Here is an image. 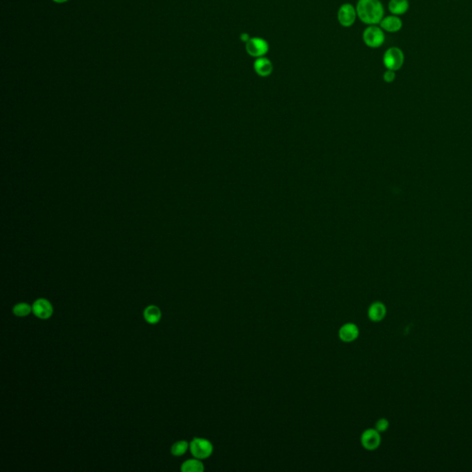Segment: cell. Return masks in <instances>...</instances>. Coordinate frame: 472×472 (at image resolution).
I'll return each mask as SVG.
<instances>
[{
    "label": "cell",
    "mask_w": 472,
    "mask_h": 472,
    "mask_svg": "<svg viewBox=\"0 0 472 472\" xmlns=\"http://www.w3.org/2000/svg\"><path fill=\"white\" fill-rule=\"evenodd\" d=\"M383 79L386 81V83H392L394 80H396V71L386 69V72L384 73Z\"/></svg>",
    "instance_id": "cell-19"
},
{
    "label": "cell",
    "mask_w": 472,
    "mask_h": 472,
    "mask_svg": "<svg viewBox=\"0 0 472 472\" xmlns=\"http://www.w3.org/2000/svg\"><path fill=\"white\" fill-rule=\"evenodd\" d=\"M361 444L364 449L374 451L381 445L380 433L376 429L365 430L361 436Z\"/></svg>",
    "instance_id": "cell-7"
},
{
    "label": "cell",
    "mask_w": 472,
    "mask_h": 472,
    "mask_svg": "<svg viewBox=\"0 0 472 472\" xmlns=\"http://www.w3.org/2000/svg\"><path fill=\"white\" fill-rule=\"evenodd\" d=\"M357 17L364 24L377 25L384 18L385 9L380 0H359L356 6Z\"/></svg>",
    "instance_id": "cell-1"
},
{
    "label": "cell",
    "mask_w": 472,
    "mask_h": 472,
    "mask_svg": "<svg viewBox=\"0 0 472 472\" xmlns=\"http://www.w3.org/2000/svg\"><path fill=\"white\" fill-rule=\"evenodd\" d=\"M386 307L381 302H374L368 308V317L373 322H380L386 317Z\"/></svg>",
    "instance_id": "cell-12"
},
{
    "label": "cell",
    "mask_w": 472,
    "mask_h": 472,
    "mask_svg": "<svg viewBox=\"0 0 472 472\" xmlns=\"http://www.w3.org/2000/svg\"><path fill=\"white\" fill-rule=\"evenodd\" d=\"M31 311H32V307L25 303H20L13 307V313L19 317H23L30 315Z\"/></svg>",
    "instance_id": "cell-16"
},
{
    "label": "cell",
    "mask_w": 472,
    "mask_h": 472,
    "mask_svg": "<svg viewBox=\"0 0 472 472\" xmlns=\"http://www.w3.org/2000/svg\"><path fill=\"white\" fill-rule=\"evenodd\" d=\"M388 428H389V422H388V420H386L385 418L379 419L375 423V426H374V429L377 430L379 433H384Z\"/></svg>",
    "instance_id": "cell-18"
},
{
    "label": "cell",
    "mask_w": 472,
    "mask_h": 472,
    "mask_svg": "<svg viewBox=\"0 0 472 472\" xmlns=\"http://www.w3.org/2000/svg\"><path fill=\"white\" fill-rule=\"evenodd\" d=\"M410 3L408 0H390L388 3V9L393 15L399 16L408 11Z\"/></svg>",
    "instance_id": "cell-13"
},
{
    "label": "cell",
    "mask_w": 472,
    "mask_h": 472,
    "mask_svg": "<svg viewBox=\"0 0 472 472\" xmlns=\"http://www.w3.org/2000/svg\"><path fill=\"white\" fill-rule=\"evenodd\" d=\"M254 69L258 76L266 78L272 73L273 65L269 58L262 56V57H258L254 62Z\"/></svg>",
    "instance_id": "cell-10"
},
{
    "label": "cell",
    "mask_w": 472,
    "mask_h": 472,
    "mask_svg": "<svg viewBox=\"0 0 472 472\" xmlns=\"http://www.w3.org/2000/svg\"><path fill=\"white\" fill-rule=\"evenodd\" d=\"M360 335L359 327L353 323L344 324L338 330V337L341 341L350 343L356 340Z\"/></svg>",
    "instance_id": "cell-9"
},
{
    "label": "cell",
    "mask_w": 472,
    "mask_h": 472,
    "mask_svg": "<svg viewBox=\"0 0 472 472\" xmlns=\"http://www.w3.org/2000/svg\"><path fill=\"white\" fill-rule=\"evenodd\" d=\"M204 470V465L198 459L186 460L181 467V471L183 472H202Z\"/></svg>",
    "instance_id": "cell-15"
},
{
    "label": "cell",
    "mask_w": 472,
    "mask_h": 472,
    "mask_svg": "<svg viewBox=\"0 0 472 472\" xmlns=\"http://www.w3.org/2000/svg\"><path fill=\"white\" fill-rule=\"evenodd\" d=\"M356 18H357L356 7L349 3H346L342 6H340L337 11V20L339 24L348 28L354 24Z\"/></svg>",
    "instance_id": "cell-6"
},
{
    "label": "cell",
    "mask_w": 472,
    "mask_h": 472,
    "mask_svg": "<svg viewBox=\"0 0 472 472\" xmlns=\"http://www.w3.org/2000/svg\"><path fill=\"white\" fill-rule=\"evenodd\" d=\"M191 454L198 460H206L213 453V445L205 438L195 437L190 443Z\"/></svg>",
    "instance_id": "cell-4"
},
{
    "label": "cell",
    "mask_w": 472,
    "mask_h": 472,
    "mask_svg": "<svg viewBox=\"0 0 472 472\" xmlns=\"http://www.w3.org/2000/svg\"><path fill=\"white\" fill-rule=\"evenodd\" d=\"M32 312L38 318L48 319L54 313V309L49 301L46 299H38L32 305Z\"/></svg>",
    "instance_id": "cell-8"
},
{
    "label": "cell",
    "mask_w": 472,
    "mask_h": 472,
    "mask_svg": "<svg viewBox=\"0 0 472 472\" xmlns=\"http://www.w3.org/2000/svg\"><path fill=\"white\" fill-rule=\"evenodd\" d=\"M189 448V445L188 443L186 441H179L174 443L172 445V449H171V452L173 456H182L184 455L187 449Z\"/></svg>",
    "instance_id": "cell-17"
},
{
    "label": "cell",
    "mask_w": 472,
    "mask_h": 472,
    "mask_svg": "<svg viewBox=\"0 0 472 472\" xmlns=\"http://www.w3.org/2000/svg\"><path fill=\"white\" fill-rule=\"evenodd\" d=\"M240 40H241L243 43H246L250 40V36H249L248 33L244 32V33H242V34L240 35Z\"/></svg>",
    "instance_id": "cell-20"
},
{
    "label": "cell",
    "mask_w": 472,
    "mask_h": 472,
    "mask_svg": "<svg viewBox=\"0 0 472 472\" xmlns=\"http://www.w3.org/2000/svg\"><path fill=\"white\" fill-rule=\"evenodd\" d=\"M384 30L376 25H370L362 32V40L370 48H378L385 43Z\"/></svg>",
    "instance_id": "cell-2"
},
{
    "label": "cell",
    "mask_w": 472,
    "mask_h": 472,
    "mask_svg": "<svg viewBox=\"0 0 472 472\" xmlns=\"http://www.w3.org/2000/svg\"><path fill=\"white\" fill-rule=\"evenodd\" d=\"M144 318L150 324L158 323L161 317V312L158 307L150 306L144 310Z\"/></svg>",
    "instance_id": "cell-14"
},
{
    "label": "cell",
    "mask_w": 472,
    "mask_h": 472,
    "mask_svg": "<svg viewBox=\"0 0 472 472\" xmlns=\"http://www.w3.org/2000/svg\"><path fill=\"white\" fill-rule=\"evenodd\" d=\"M52 1H54L55 3H57V4H63V3L68 2V0H52Z\"/></svg>",
    "instance_id": "cell-21"
},
{
    "label": "cell",
    "mask_w": 472,
    "mask_h": 472,
    "mask_svg": "<svg viewBox=\"0 0 472 472\" xmlns=\"http://www.w3.org/2000/svg\"><path fill=\"white\" fill-rule=\"evenodd\" d=\"M379 24H380L381 28L384 31H387V32H397V31H400L402 26H403L401 18H399V16H396V15H390V16H387V17H384Z\"/></svg>",
    "instance_id": "cell-11"
},
{
    "label": "cell",
    "mask_w": 472,
    "mask_h": 472,
    "mask_svg": "<svg viewBox=\"0 0 472 472\" xmlns=\"http://www.w3.org/2000/svg\"><path fill=\"white\" fill-rule=\"evenodd\" d=\"M270 49L268 42L260 37H253L245 43V51L253 57H262L268 54Z\"/></svg>",
    "instance_id": "cell-5"
},
{
    "label": "cell",
    "mask_w": 472,
    "mask_h": 472,
    "mask_svg": "<svg viewBox=\"0 0 472 472\" xmlns=\"http://www.w3.org/2000/svg\"><path fill=\"white\" fill-rule=\"evenodd\" d=\"M405 61L403 51L399 47H390L386 50L383 56V63L386 69L397 71L402 68Z\"/></svg>",
    "instance_id": "cell-3"
}]
</instances>
